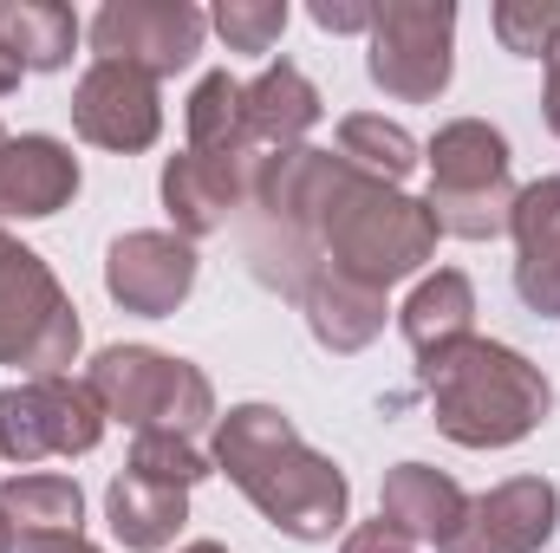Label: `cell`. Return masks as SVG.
<instances>
[{
	"instance_id": "obj_27",
	"label": "cell",
	"mask_w": 560,
	"mask_h": 553,
	"mask_svg": "<svg viewBox=\"0 0 560 553\" xmlns=\"http://www.w3.org/2000/svg\"><path fill=\"white\" fill-rule=\"evenodd\" d=\"M209 26L229 39V52H268L287 33V0H222Z\"/></svg>"
},
{
	"instance_id": "obj_20",
	"label": "cell",
	"mask_w": 560,
	"mask_h": 553,
	"mask_svg": "<svg viewBox=\"0 0 560 553\" xmlns=\"http://www.w3.org/2000/svg\"><path fill=\"white\" fill-rule=\"evenodd\" d=\"M398 326H405V339L418 345V358L456 345V339H469V332H476V286H469V274L436 268L430 280H418V293L405 299Z\"/></svg>"
},
{
	"instance_id": "obj_25",
	"label": "cell",
	"mask_w": 560,
	"mask_h": 553,
	"mask_svg": "<svg viewBox=\"0 0 560 553\" xmlns=\"http://www.w3.org/2000/svg\"><path fill=\"white\" fill-rule=\"evenodd\" d=\"M125 469L143 475V482H163V489H196V482L209 475V456H202L189 436H138Z\"/></svg>"
},
{
	"instance_id": "obj_10",
	"label": "cell",
	"mask_w": 560,
	"mask_h": 553,
	"mask_svg": "<svg viewBox=\"0 0 560 553\" xmlns=\"http://www.w3.org/2000/svg\"><path fill=\"white\" fill-rule=\"evenodd\" d=\"M72 131L98 150H150L163 131V98H156V79L138 66H118V59H98L79 85H72Z\"/></svg>"
},
{
	"instance_id": "obj_6",
	"label": "cell",
	"mask_w": 560,
	"mask_h": 553,
	"mask_svg": "<svg viewBox=\"0 0 560 553\" xmlns=\"http://www.w3.org/2000/svg\"><path fill=\"white\" fill-rule=\"evenodd\" d=\"M79 345H85L79 306L66 299L52 268L26 242L0 235V365H20L33 378H66Z\"/></svg>"
},
{
	"instance_id": "obj_9",
	"label": "cell",
	"mask_w": 560,
	"mask_h": 553,
	"mask_svg": "<svg viewBox=\"0 0 560 553\" xmlns=\"http://www.w3.org/2000/svg\"><path fill=\"white\" fill-rule=\"evenodd\" d=\"M202 33H209V13L189 7V0H112V7H98V20H92L98 59L138 66L150 79L183 72V66L202 52Z\"/></svg>"
},
{
	"instance_id": "obj_8",
	"label": "cell",
	"mask_w": 560,
	"mask_h": 553,
	"mask_svg": "<svg viewBox=\"0 0 560 553\" xmlns=\"http://www.w3.org/2000/svg\"><path fill=\"white\" fill-rule=\"evenodd\" d=\"M105 436V411L92 385L72 378H26L0 391V456L39 462V456H92Z\"/></svg>"
},
{
	"instance_id": "obj_14",
	"label": "cell",
	"mask_w": 560,
	"mask_h": 553,
	"mask_svg": "<svg viewBox=\"0 0 560 553\" xmlns=\"http://www.w3.org/2000/svg\"><path fill=\"white\" fill-rule=\"evenodd\" d=\"M509 228H515V293H522V306L541 313V319H560V176L515 189Z\"/></svg>"
},
{
	"instance_id": "obj_3",
	"label": "cell",
	"mask_w": 560,
	"mask_h": 553,
	"mask_svg": "<svg viewBox=\"0 0 560 553\" xmlns=\"http://www.w3.org/2000/svg\"><path fill=\"white\" fill-rule=\"evenodd\" d=\"M423 398L450 443L463 449H509L535 436L555 411V385L541 365H528L515 345L495 339H456L423 358Z\"/></svg>"
},
{
	"instance_id": "obj_7",
	"label": "cell",
	"mask_w": 560,
	"mask_h": 553,
	"mask_svg": "<svg viewBox=\"0 0 560 553\" xmlns=\"http://www.w3.org/2000/svg\"><path fill=\"white\" fill-rule=\"evenodd\" d=\"M450 39H456V7L450 0H385L372 20V52L365 72L385 98L430 105L450 85Z\"/></svg>"
},
{
	"instance_id": "obj_23",
	"label": "cell",
	"mask_w": 560,
	"mask_h": 553,
	"mask_svg": "<svg viewBox=\"0 0 560 553\" xmlns=\"http://www.w3.org/2000/svg\"><path fill=\"white\" fill-rule=\"evenodd\" d=\"M0 515L13 534H79L85 495L72 475H7L0 482Z\"/></svg>"
},
{
	"instance_id": "obj_32",
	"label": "cell",
	"mask_w": 560,
	"mask_h": 553,
	"mask_svg": "<svg viewBox=\"0 0 560 553\" xmlns=\"http://www.w3.org/2000/svg\"><path fill=\"white\" fill-rule=\"evenodd\" d=\"M20 72H26V66H20V59H13V52H7V46H0V98H7V92H13V85H20Z\"/></svg>"
},
{
	"instance_id": "obj_11",
	"label": "cell",
	"mask_w": 560,
	"mask_h": 553,
	"mask_svg": "<svg viewBox=\"0 0 560 553\" xmlns=\"http://www.w3.org/2000/svg\"><path fill=\"white\" fill-rule=\"evenodd\" d=\"M560 528V489L548 475H515L489 495H476L456 521V534L436 553H541Z\"/></svg>"
},
{
	"instance_id": "obj_17",
	"label": "cell",
	"mask_w": 560,
	"mask_h": 553,
	"mask_svg": "<svg viewBox=\"0 0 560 553\" xmlns=\"http://www.w3.org/2000/svg\"><path fill=\"white\" fill-rule=\"evenodd\" d=\"M293 299L306 306V326H313V339L326 352H365L385 332V293L332 274V268H313V274L293 286Z\"/></svg>"
},
{
	"instance_id": "obj_26",
	"label": "cell",
	"mask_w": 560,
	"mask_h": 553,
	"mask_svg": "<svg viewBox=\"0 0 560 553\" xmlns=\"http://www.w3.org/2000/svg\"><path fill=\"white\" fill-rule=\"evenodd\" d=\"M495 39L522 59H548L560 46V0H502L495 7Z\"/></svg>"
},
{
	"instance_id": "obj_21",
	"label": "cell",
	"mask_w": 560,
	"mask_h": 553,
	"mask_svg": "<svg viewBox=\"0 0 560 553\" xmlns=\"http://www.w3.org/2000/svg\"><path fill=\"white\" fill-rule=\"evenodd\" d=\"M0 46L26 72H66L79 46V13L59 0H7L0 7Z\"/></svg>"
},
{
	"instance_id": "obj_1",
	"label": "cell",
	"mask_w": 560,
	"mask_h": 553,
	"mask_svg": "<svg viewBox=\"0 0 560 553\" xmlns=\"http://www.w3.org/2000/svg\"><path fill=\"white\" fill-rule=\"evenodd\" d=\"M242 209H248V261L280 293H293L313 268H332L385 293L436 255V222L423 202L306 143L275 150L248 169Z\"/></svg>"
},
{
	"instance_id": "obj_28",
	"label": "cell",
	"mask_w": 560,
	"mask_h": 553,
	"mask_svg": "<svg viewBox=\"0 0 560 553\" xmlns=\"http://www.w3.org/2000/svg\"><path fill=\"white\" fill-rule=\"evenodd\" d=\"M372 20H378V7H365V0H313V26H326V33H372Z\"/></svg>"
},
{
	"instance_id": "obj_5",
	"label": "cell",
	"mask_w": 560,
	"mask_h": 553,
	"mask_svg": "<svg viewBox=\"0 0 560 553\" xmlns=\"http://www.w3.org/2000/svg\"><path fill=\"white\" fill-rule=\"evenodd\" d=\"M98 411L131 423L138 436H196L215 423V391L189 358L150 352V345H105L85 372Z\"/></svg>"
},
{
	"instance_id": "obj_13",
	"label": "cell",
	"mask_w": 560,
	"mask_h": 553,
	"mask_svg": "<svg viewBox=\"0 0 560 553\" xmlns=\"http://www.w3.org/2000/svg\"><path fill=\"white\" fill-rule=\"evenodd\" d=\"M261 163V156H255ZM255 163H229V156H202V150H183L163 163V209L176 222L183 242L196 235H215L229 228V215L248 202V169Z\"/></svg>"
},
{
	"instance_id": "obj_12",
	"label": "cell",
	"mask_w": 560,
	"mask_h": 553,
	"mask_svg": "<svg viewBox=\"0 0 560 553\" xmlns=\"http://www.w3.org/2000/svg\"><path fill=\"white\" fill-rule=\"evenodd\" d=\"M196 286V248L170 228H138V235H118L112 255H105V293L125 306V313H143V319H163L189 299Z\"/></svg>"
},
{
	"instance_id": "obj_24",
	"label": "cell",
	"mask_w": 560,
	"mask_h": 553,
	"mask_svg": "<svg viewBox=\"0 0 560 553\" xmlns=\"http://www.w3.org/2000/svg\"><path fill=\"white\" fill-rule=\"evenodd\" d=\"M339 156H346L352 169L378 176V183H405V176L418 169L411 131H405V125H385V118H372V111H359V118L339 125Z\"/></svg>"
},
{
	"instance_id": "obj_33",
	"label": "cell",
	"mask_w": 560,
	"mask_h": 553,
	"mask_svg": "<svg viewBox=\"0 0 560 553\" xmlns=\"http://www.w3.org/2000/svg\"><path fill=\"white\" fill-rule=\"evenodd\" d=\"M13 541H20V534H13V521L0 515V553H13Z\"/></svg>"
},
{
	"instance_id": "obj_16",
	"label": "cell",
	"mask_w": 560,
	"mask_h": 553,
	"mask_svg": "<svg viewBox=\"0 0 560 553\" xmlns=\"http://www.w3.org/2000/svg\"><path fill=\"white\" fill-rule=\"evenodd\" d=\"M319 85L293 66V59H280L268 66L255 85H242V125H248V143L261 150V156H275V150H300V138L319 125Z\"/></svg>"
},
{
	"instance_id": "obj_19",
	"label": "cell",
	"mask_w": 560,
	"mask_h": 553,
	"mask_svg": "<svg viewBox=\"0 0 560 553\" xmlns=\"http://www.w3.org/2000/svg\"><path fill=\"white\" fill-rule=\"evenodd\" d=\"M105 515H112V534L131 553H163L189 521V489H163V482H143L125 469L105 489Z\"/></svg>"
},
{
	"instance_id": "obj_31",
	"label": "cell",
	"mask_w": 560,
	"mask_h": 553,
	"mask_svg": "<svg viewBox=\"0 0 560 553\" xmlns=\"http://www.w3.org/2000/svg\"><path fill=\"white\" fill-rule=\"evenodd\" d=\"M541 118H548V131L560 138V46L548 52V98H541Z\"/></svg>"
},
{
	"instance_id": "obj_34",
	"label": "cell",
	"mask_w": 560,
	"mask_h": 553,
	"mask_svg": "<svg viewBox=\"0 0 560 553\" xmlns=\"http://www.w3.org/2000/svg\"><path fill=\"white\" fill-rule=\"evenodd\" d=\"M176 553H229L222 541H189V548H176Z\"/></svg>"
},
{
	"instance_id": "obj_4",
	"label": "cell",
	"mask_w": 560,
	"mask_h": 553,
	"mask_svg": "<svg viewBox=\"0 0 560 553\" xmlns=\"http://www.w3.org/2000/svg\"><path fill=\"white\" fill-rule=\"evenodd\" d=\"M430 222L456 242H495L515 209L509 138L482 118H456L430 138Z\"/></svg>"
},
{
	"instance_id": "obj_18",
	"label": "cell",
	"mask_w": 560,
	"mask_h": 553,
	"mask_svg": "<svg viewBox=\"0 0 560 553\" xmlns=\"http://www.w3.org/2000/svg\"><path fill=\"white\" fill-rule=\"evenodd\" d=\"M463 508H469V495L430 462H398L378 489V521H392L405 541H430V548H443L456 534Z\"/></svg>"
},
{
	"instance_id": "obj_2",
	"label": "cell",
	"mask_w": 560,
	"mask_h": 553,
	"mask_svg": "<svg viewBox=\"0 0 560 553\" xmlns=\"http://www.w3.org/2000/svg\"><path fill=\"white\" fill-rule=\"evenodd\" d=\"M215 469H229V482L287 541H332L346 528L352 489L339 462L306 449L293 416H280L275 404H235L229 416H215Z\"/></svg>"
},
{
	"instance_id": "obj_22",
	"label": "cell",
	"mask_w": 560,
	"mask_h": 553,
	"mask_svg": "<svg viewBox=\"0 0 560 553\" xmlns=\"http://www.w3.org/2000/svg\"><path fill=\"white\" fill-rule=\"evenodd\" d=\"M183 125H189V150H202V156H229V163H255L261 156L248 143V125H242V85L229 72L196 79Z\"/></svg>"
},
{
	"instance_id": "obj_15",
	"label": "cell",
	"mask_w": 560,
	"mask_h": 553,
	"mask_svg": "<svg viewBox=\"0 0 560 553\" xmlns=\"http://www.w3.org/2000/svg\"><path fill=\"white\" fill-rule=\"evenodd\" d=\"M79 196V156L59 138H7L0 143V215L46 222Z\"/></svg>"
},
{
	"instance_id": "obj_30",
	"label": "cell",
	"mask_w": 560,
	"mask_h": 553,
	"mask_svg": "<svg viewBox=\"0 0 560 553\" xmlns=\"http://www.w3.org/2000/svg\"><path fill=\"white\" fill-rule=\"evenodd\" d=\"M13 553H105V548H92L85 534H20Z\"/></svg>"
},
{
	"instance_id": "obj_35",
	"label": "cell",
	"mask_w": 560,
	"mask_h": 553,
	"mask_svg": "<svg viewBox=\"0 0 560 553\" xmlns=\"http://www.w3.org/2000/svg\"><path fill=\"white\" fill-rule=\"evenodd\" d=\"M0 143H7V131H0Z\"/></svg>"
},
{
	"instance_id": "obj_29",
	"label": "cell",
	"mask_w": 560,
	"mask_h": 553,
	"mask_svg": "<svg viewBox=\"0 0 560 553\" xmlns=\"http://www.w3.org/2000/svg\"><path fill=\"white\" fill-rule=\"evenodd\" d=\"M339 553H418V541H405L392 521H365V528L346 534V548Z\"/></svg>"
}]
</instances>
